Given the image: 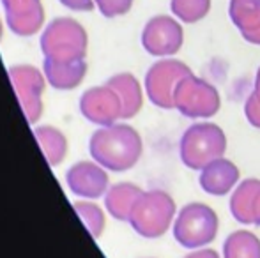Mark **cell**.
I'll return each instance as SVG.
<instances>
[{"mask_svg":"<svg viewBox=\"0 0 260 258\" xmlns=\"http://www.w3.org/2000/svg\"><path fill=\"white\" fill-rule=\"evenodd\" d=\"M89 152L98 165L110 172H127L140 161L144 141L135 128L115 122L90 136Z\"/></svg>","mask_w":260,"mask_h":258,"instance_id":"6da1fadb","label":"cell"},{"mask_svg":"<svg viewBox=\"0 0 260 258\" xmlns=\"http://www.w3.org/2000/svg\"><path fill=\"white\" fill-rule=\"evenodd\" d=\"M87 30L73 18H55L41 34V52L45 60H83L87 55Z\"/></svg>","mask_w":260,"mask_h":258,"instance_id":"7a4b0ae2","label":"cell"},{"mask_svg":"<svg viewBox=\"0 0 260 258\" xmlns=\"http://www.w3.org/2000/svg\"><path fill=\"white\" fill-rule=\"evenodd\" d=\"M226 152V134L214 122H197L184 131L179 143L181 161L189 170H202L204 166Z\"/></svg>","mask_w":260,"mask_h":258,"instance_id":"3957f363","label":"cell"},{"mask_svg":"<svg viewBox=\"0 0 260 258\" xmlns=\"http://www.w3.org/2000/svg\"><path fill=\"white\" fill-rule=\"evenodd\" d=\"M175 217V200L163 190L144 191L137 200L127 223L138 235L157 239L167 234Z\"/></svg>","mask_w":260,"mask_h":258,"instance_id":"277c9868","label":"cell"},{"mask_svg":"<svg viewBox=\"0 0 260 258\" xmlns=\"http://www.w3.org/2000/svg\"><path fill=\"white\" fill-rule=\"evenodd\" d=\"M219 219L212 207L200 202L184 205L174 221V239L186 249L209 246L218 235Z\"/></svg>","mask_w":260,"mask_h":258,"instance_id":"5b68a950","label":"cell"},{"mask_svg":"<svg viewBox=\"0 0 260 258\" xmlns=\"http://www.w3.org/2000/svg\"><path fill=\"white\" fill-rule=\"evenodd\" d=\"M174 108L188 119H211L221 108V97L207 80L189 75L175 87Z\"/></svg>","mask_w":260,"mask_h":258,"instance_id":"8992f818","label":"cell"},{"mask_svg":"<svg viewBox=\"0 0 260 258\" xmlns=\"http://www.w3.org/2000/svg\"><path fill=\"white\" fill-rule=\"evenodd\" d=\"M189 75H193V71L181 60L163 59L152 64L145 75V94L149 101L157 108L172 110L175 87Z\"/></svg>","mask_w":260,"mask_h":258,"instance_id":"52a82bcc","label":"cell"},{"mask_svg":"<svg viewBox=\"0 0 260 258\" xmlns=\"http://www.w3.org/2000/svg\"><path fill=\"white\" fill-rule=\"evenodd\" d=\"M7 72L25 117L30 124H36L43 115V92L46 87L45 72L30 64L13 65Z\"/></svg>","mask_w":260,"mask_h":258,"instance_id":"ba28073f","label":"cell"},{"mask_svg":"<svg viewBox=\"0 0 260 258\" xmlns=\"http://www.w3.org/2000/svg\"><path fill=\"white\" fill-rule=\"evenodd\" d=\"M184 30L181 23L168 14L154 16L142 30V46L152 57H170L182 48Z\"/></svg>","mask_w":260,"mask_h":258,"instance_id":"9c48e42d","label":"cell"},{"mask_svg":"<svg viewBox=\"0 0 260 258\" xmlns=\"http://www.w3.org/2000/svg\"><path fill=\"white\" fill-rule=\"evenodd\" d=\"M80 112L89 122L98 126H112L122 119V104L117 92L105 85L92 87L80 97Z\"/></svg>","mask_w":260,"mask_h":258,"instance_id":"30bf717a","label":"cell"},{"mask_svg":"<svg viewBox=\"0 0 260 258\" xmlns=\"http://www.w3.org/2000/svg\"><path fill=\"white\" fill-rule=\"evenodd\" d=\"M66 184L73 195L87 200L101 198L110 188L106 168L96 161L75 163L66 173Z\"/></svg>","mask_w":260,"mask_h":258,"instance_id":"8fae6325","label":"cell"},{"mask_svg":"<svg viewBox=\"0 0 260 258\" xmlns=\"http://www.w3.org/2000/svg\"><path fill=\"white\" fill-rule=\"evenodd\" d=\"M6 11L7 27L20 38H30L41 30L45 23V9L41 0H0Z\"/></svg>","mask_w":260,"mask_h":258,"instance_id":"7c38bea8","label":"cell"},{"mask_svg":"<svg viewBox=\"0 0 260 258\" xmlns=\"http://www.w3.org/2000/svg\"><path fill=\"white\" fill-rule=\"evenodd\" d=\"M239 168L226 158H218L200 170L199 184L207 195L225 196L239 182Z\"/></svg>","mask_w":260,"mask_h":258,"instance_id":"4fadbf2b","label":"cell"},{"mask_svg":"<svg viewBox=\"0 0 260 258\" xmlns=\"http://www.w3.org/2000/svg\"><path fill=\"white\" fill-rule=\"evenodd\" d=\"M229 16L244 41L260 46V0H230Z\"/></svg>","mask_w":260,"mask_h":258,"instance_id":"5bb4252c","label":"cell"},{"mask_svg":"<svg viewBox=\"0 0 260 258\" xmlns=\"http://www.w3.org/2000/svg\"><path fill=\"white\" fill-rule=\"evenodd\" d=\"M43 72L46 82L57 90H71L76 89L83 82L87 75V62L83 60H69V62H55L45 60Z\"/></svg>","mask_w":260,"mask_h":258,"instance_id":"9a60e30c","label":"cell"},{"mask_svg":"<svg viewBox=\"0 0 260 258\" xmlns=\"http://www.w3.org/2000/svg\"><path fill=\"white\" fill-rule=\"evenodd\" d=\"M106 85L112 87L117 92L122 104V119H133L138 112L142 110L144 104V90L137 78L131 72H119L113 75L112 78L106 82Z\"/></svg>","mask_w":260,"mask_h":258,"instance_id":"2e32d148","label":"cell"},{"mask_svg":"<svg viewBox=\"0 0 260 258\" xmlns=\"http://www.w3.org/2000/svg\"><path fill=\"white\" fill-rule=\"evenodd\" d=\"M144 190L131 182H119L108 188L105 195V207L108 214L117 221H127L137 200L140 198Z\"/></svg>","mask_w":260,"mask_h":258,"instance_id":"e0dca14e","label":"cell"},{"mask_svg":"<svg viewBox=\"0 0 260 258\" xmlns=\"http://www.w3.org/2000/svg\"><path fill=\"white\" fill-rule=\"evenodd\" d=\"M260 188L258 179H244L230 196V214L241 225H253V198Z\"/></svg>","mask_w":260,"mask_h":258,"instance_id":"ac0fdd59","label":"cell"},{"mask_svg":"<svg viewBox=\"0 0 260 258\" xmlns=\"http://www.w3.org/2000/svg\"><path fill=\"white\" fill-rule=\"evenodd\" d=\"M36 140L50 166H58L68 154V140L60 129L53 126H39L34 129Z\"/></svg>","mask_w":260,"mask_h":258,"instance_id":"d6986e66","label":"cell"},{"mask_svg":"<svg viewBox=\"0 0 260 258\" xmlns=\"http://www.w3.org/2000/svg\"><path fill=\"white\" fill-rule=\"evenodd\" d=\"M223 258H260V239L248 230L232 232L223 244Z\"/></svg>","mask_w":260,"mask_h":258,"instance_id":"ffe728a7","label":"cell"},{"mask_svg":"<svg viewBox=\"0 0 260 258\" xmlns=\"http://www.w3.org/2000/svg\"><path fill=\"white\" fill-rule=\"evenodd\" d=\"M170 9L184 23H197L211 11V0H170Z\"/></svg>","mask_w":260,"mask_h":258,"instance_id":"44dd1931","label":"cell"},{"mask_svg":"<svg viewBox=\"0 0 260 258\" xmlns=\"http://www.w3.org/2000/svg\"><path fill=\"white\" fill-rule=\"evenodd\" d=\"M73 209L78 214L82 223L85 225L89 234L94 239H100L105 230V212L101 210V207L92 202H75Z\"/></svg>","mask_w":260,"mask_h":258,"instance_id":"7402d4cb","label":"cell"},{"mask_svg":"<svg viewBox=\"0 0 260 258\" xmlns=\"http://www.w3.org/2000/svg\"><path fill=\"white\" fill-rule=\"evenodd\" d=\"M94 2L105 18H117L129 13L135 0H94Z\"/></svg>","mask_w":260,"mask_h":258,"instance_id":"603a6c76","label":"cell"},{"mask_svg":"<svg viewBox=\"0 0 260 258\" xmlns=\"http://www.w3.org/2000/svg\"><path fill=\"white\" fill-rule=\"evenodd\" d=\"M244 115H246L248 122H250L253 128L260 129V101L253 92L250 94V97L244 103Z\"/></svg>","mask_w":260,"mask_h":258,"instance_id":"cb8c5ba5","label":"cell"},{"mask_svg":"<svg viewBox=\"0 0 260 258\" xmlns=\"http://www.w3.org/2000/svg\"><path fill=\"white\" fill-rule=\"evenodd\" d=\"M64 7L71 11H78V13H89L96 7L94 0H58Z\"/></svg>","mask_w":260,"mask_h":258,"instance_id":"d4e9b609","label":"cell"},{"mask_svg":"<svg viewBox=\"0 0 260 258\" xmlns=\"http://www.w3.org/2000/svg\"><path fill=\"white\" fill-rule=\"evenodd\" d=\"M184 258H219V255L211 248H199L197 251L189 253V255Z\"/></svg>","mask_w":260,"mask_h":258,"instance_id":"484cf974","label":"cell"},{"mask_svg":"<svg viewBox=\"0 0 260 258\" xmlns=\"http://www.w3.org/2000/svg\"><path fill=\"white\" fill-rule=\"evenodd\" d=\"M253 225L260 227V188L253 198Z\"/></svg>","mask_w":260,"mask_h":258,"instance_id":"4316f807","label":"cell"},{"mask_svg":"<svg viewBox=\"0 0 260 258\" xmlns=\"http://www.w3.org/2000/svg\"><path fill=\"white\" fill-rule=\"evenodd\" d=\"M253 94L258 97V101H260V67H258V71H257V76H255V87H253Z\"/></svg>","mask_w":260,"mask_h":258,"instance_id":"83f0119b","label":"cell"}]
</instances>
